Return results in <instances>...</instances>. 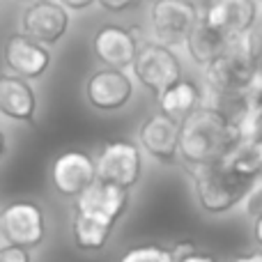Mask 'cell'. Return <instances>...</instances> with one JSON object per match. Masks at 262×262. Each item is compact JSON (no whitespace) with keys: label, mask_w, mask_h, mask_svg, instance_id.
<instances>
[{"label":"cell","mask_w":262,"mask_h":262,"mask_svg":"<svg viewBox=\"0 0 262 262\" xmlns=\"http://www.w3.org/2000/svg\"><path fill=\"white\" fill-rule=\"evenodd\" d=\"M198 9L191 0H154L152 3V30L159 44L180 46L184 44L189 30L198 21Z\"/></svg>","instance_id":"obj_7"},{"label":"cell","mask_w":262,"mask_h":262,"mask_svg":"<svg viewBox=\"0 0 262 262\" xmlns=\"http://www.w3.org/2000/svg\"><path fill=\"white\" fill-rule=\"evenodd\" d=\"M113 226L115 223L99 219L95 214L88 212H74L72 216V237L74 244L81 251H101L106 249L111 235H113Z\"/></svg>","instance_id":"obj_18"},{"label":"cell","mask_w":262,"mask_h":262,"mask_svg":"<svg viewBox=\"0 0 262 262\" xmlns=\"http://www.w3.org/2000/svg\"><path fill=\"white\" fill-rule=\"evenodd\" d=\"M97 3H99L104 9H108V12H124V9L138 5L140 0H97Z\"/></svg>","instance_id":"obj_24"},{"label":"cell","mask_w":262,"mask_h":262,"mask_svg":"<svg viewBox=\"0 0 262 262\" xmlns=\"http://www.w3.org/2000/svg\"><path fill=\"white\" fill-rule=\"evenodd\" d=\"M131 67L136 78L154 95H161L168 85L182 78V64L177 55L159 41H147L136 49Z\"/></svg>","instance_id":"obj_6"},{"label":"cell","mask_w":262,"mask_h":262,"mask_svg":"<svg viewBox=\"0 0 262 262\" xmlns=\"http://www.w3.org/2000/svg\"><path fill=\"white\" fill-rule=\"evenodd\" d=\"M159 97V108L166 118L175 120L177 124L184 118H189L200 104H203V92L193 81L180 78L172 85H168Z\"/></svg>","instance_id":"obj_17"},{"label":"cell","mask_w":262,"mask_h":262,"mask_svg":"<svg viewBox=\"0 0 262 262\" xmlns=\"http://www.w3.org/2000/svg\"><path fill=\"white\" fill-rule=\"evenodd\" d=\"M228 41H230L228 37H223L221 32H216L212 26H207L198 14V21L193 23V28H191L189 35H186L184 46L189 49V55L193 58L195 64L207 67V64L226 49Z\"/></svg>","instance_id":"obj_19"},{"label":"cell","mask_w":262,"mask_h":262,"mask_svg":"<svg viewBox=\"0 0 262 262\" xmlns=\"http://www.w3.org/2000/svg\"><path fill=\"white\" fill-rule=\"evenodd\" d=\"M253 239H255V244H262V216L258 219H253Z\"/></svg>","instance_id":"obj_29"},{"label":"cell","mask_w":262,"mask_h":262,"mask_svg":"<svg viewBox=\"0 0 262 262\" xmlns=\"http://www.w3.org/2000/svg\"><path fill=\"white\" fill-rule=\"evenodd\" d=\"M97 180L95 159L81 149H69L55 157L51 166V182L53 189L62 198H78L92 182Z\"/></svg>","instance_id":"obj_9"},{"label":"cell","mask_w":262,"mask_h":262,"mask_svg":"<svg viewBox=\"0 0 262 262\" xmlns=\"http://www.w3.org/2000/svg\"><path fill=\"white\" fill-rule=\"evenodd\" d=\"M239 207L251 221L262 216V180H255L253 184H251V189L246 191L244 198L239 200Z\"/></svg>","instance_id":"obj_22"},{"label":"cell","mask_w":262,"mask_h":262,"mask_svg":"<svg viewBox=\"0 0 262 262\" xmlns=\"http://www.w3.org/2000/svg\"><path fill=\"white\" fill-rule=\"evenodd\" d=\"M239 140V131L230 115L212 104H200L189 118L180 122L177 157L184 159V163L191 168L205 166L221 161Z\"/></svg>","instance_id":"obj_1"},{"label":"cell","mask_w":262,"mask_h":262,"mask_svg":"<svg viewBox=\"0 0 262 262\" xmlns=\"http://www.w3.org/2000/svg\"><path fill=\"white\" fill-rule=\"evenodd\" d=\"M255 14H258L255 0H207L200 18L223 37L232 39L253 28Z\"/></svg>","instance_id":"obj_10"},{"label":"cell","mask_w":262,"mask_h":262,"mask_svg":"<svg viewBox=\"0 0 262 262\" xmlns=\"http://www.w3.org/2000/svg\"><path fill=\"white\" fill-rule=\"evenodd\" d=\"M46 216L44 209L32 200H16L0 212V237L5 244L35 249L44 242Z\"/></svg>","instance_id":"obj_5"},{"label":"cell","mask_w":262,"mask_h":262,"mask_svg":"<svg viewBox=\"0 0 262 262\" xmlns=\"http://www.w3.org/2000/svg\"><path fill=\"white\" fill-rule=\"evenodd\" d=\"M85 97L92 108L101 113H113V111L124 108L134 97V81L124 74V69H99L88 78Z\"/></svg>","instance_id":"obj_8"},{"label":"cell","mask_w":262,"mask_h":262,"mask_svg":"<svg viewBox=\"0 0 262 262\" xmlns=\"http://www.w3.org/2000/svg\"><path fill=\"white\" fill-rule=\"evenodd\" d=\"M177 136L180 124L175 120L166 118L163 113H154L145 118V122L138 129V145L152 159L161 163L177 161Z\"/></svg>","instance_id":"obj_13"},{"label":"cell","mask_w":262,"mask_h":262,"mask_svg":"<svg viewBox=\"0 0 262 262\" xmlns=\"http://www.w3.org/2000/svg\"><path fill=\"white\" fill-rule=\"evenodd\" d=\"M221 161L239 175L258 180L262 172V140H239Z\"/></svg>","instance_id":"obj_20"},{"label":"cell","mask_w":262,"mask_h":262,"mask_svg":"<svg viewBox=\"0 0 262 262\" xmlns=\"http://www.w3.org/2000/svg\"><path fill=\"white\" fill-rule=\"evenodd\" d=\"M0 262H32V255L23 246L5 244L0 246Z\"/></svg>","instance_id":"obj_23"},{"label":"cell","mask_w":262,"mask_h":262,"mask_svg":"<svg viewBox=\"0 0 262 262\" xmlns=\"http://www.w3.org/2000/svg\"><path fill=\"white\" fill-rule=\"evenodd\" d=\"M97 180L134 189L143 175V154L134 140H108L95 159Z\"/></svg>","instance_id":"obj_4"},{"label":"cell","mask_w":262,"mask_h":262,"mask_svg":"<svg viewBox=\"0 0 262 262\" xmlns=\"http://www.w3.org/2000/svg\"><path fill=\"white\" fill-rule=\"evenodd\" d=\"M69 16L60 3L39 0L23 14V35L39 44H55L67 32Z\"/></svg>","instance_id":"obj_12"},{"label":"cell","mask_w":262,"mask_h":262,"mask_svg":"<svg viewBox=\"0 0 262 262\" xmlns=\"http://www.w3.org/2000/svg\"><path fill=\"white\" fill-rule=\"evenodd\" d=\"M205 69H207V85L216 99L244 97L260 81L258 37L251 30L232 37L226 49Z\"/></svg>","instance_id":"obj_2"},{"label":"cell","mask_w":262,"mask_h":262,"mask_svg":"<svg viewBox=\"0 0 262 262\" xmlns=\"http://www.w3.org/2000/svg\"><path fill=\"white\" fill-rule=\"evenodd\" d=\"M5 149H7V140H5V134H3V131H0V159H3Z\"/></svg>","instance_id":"obj_30"},{"label":"cell","mask_w":262,"mask_h":262,"mask_svg":"<svg viewBox=\"0 0 262 262\" xmlns=\"http://www.w3.org/2000/svg\"><path fill=\"white\" fill-rule=\"evenodd\" d=\"M5 62L16 76L21 78H39L49 69L51 53L44 44L21 35H12L5 44Z\"/></svg>","instance_id":"obj_14"},{"label":"cell","mask_w":262,"mask_h":262,"mask_svg":"<svg viewBox=\"0 0 262 262\" xmlns=\"http://www.w3.org/2000/svg\"><path fill=\"white\" fill-rule=\"evenodd\" d=\"M136 49H138V44H136L134 32L122 26H104L95 35V53L106 67H131Z\"/></svg>","instance_id":"obj_16"},{"label":"cell","mask_w":262,"mask_h":262,"mask_svg":"<svg viewBox=\"0 0 262 262\" xmlns=\"http://www.w3.org/2000/svg\"><path fill=\"white\" fill-rule=\"evenodd\" d=\"M193 251H195V242H180V244L170 246L172 260H177V258H184V255L193 253Z\"/></svg>","instance_id":"obj_25"},{"label":"cell","mask_w":262,"mask_h":262,"mask_svg":"<svg viewBox=\"0 0 262 262\" xmlns=\"http://www.w3.org/2000/svg\"><path fill=\"white\" fill-rule=\"evenodd\" d=\"M191 177H193L195 200H198L200 209L209 216H221V214L235 209L239 200L244 198V193L251 189V184L255 182L251 177L235 172L223 161L195 166Z\"/></svg>","instance_id":"obj_3"},{"label":"cell","mask_w":262,"mask_h":262,"mask_svg":"<svg viewBox=\"0 0 262 262\" xmlns=\"http://www.w3.org/2000/svg\"><path fill=\"white\" fill-rule=\"evenodd\" d=\"M0 113L14 122H35L37 97L28 78L0 74Z\"/></svg>","instance_id":"obj_15"},{"label":"cell","mask_w":262,"mask_h":262,"mask_svg":"<svg viewBox=\"0 0 262 262\" xmlns=\"http://www.w3.org/2000/svg\"><path fill=\"white\" fill-rule=\"evenodd\" d=\"M120 262H175L168 246L161 244H138L124 251Z\"/></svg>","instance_id":"obj_21"},{"label":"cell","mask_w":262,"mask_h":262,"mask_svg":"<svg viewBox=\"0 0 262 262\" xmlns=\"http://www.w3.org/2000/svg\"><path fill=\"white\" fill-rule=\"evenodd\" d=\"M92 3H97V0H60V5L69 7V9H85V7H90Z\"/></svg>","instance_id":"obj_27"},{"label":"cell","mask_w":262,"mask_h":262,"mask_svg":"<svg viewBox=\"0 0 262 262\" xmlns=\"http://www.w3.org/2000/svg\"><path fill=\"white\" fill-rule=\"evenodd\" d=\"M74 200H76L78 212H88L99 219H106V221H111V223H118L120 219H122V214L127 212L131 193H129V189H122V186H118V184L95 180Z\"/></svg>","instance_id":"obj_11"},{"label":"cell","mask_w":262,"mask_h":262,"mask_svg":"<svg viewBox=\"0 0 262 262\" xmlns=\"http://www.w3.org/2000/svg\"><path fill=\"white\" fill-rule=\"evenodd\" d=\"M175 262H216V258H214V255H209V253H200V251L195 249L193 253L184 255V258H177Z\"/></svg>","instance_id":"obj_26"},{"label":"cell","mask_w":262,"mask_h":262,"mask_svg":"<svg viewBox=\"0 0 262 262\" xmlns=\"http://www.w3.org/2000/svg\"><path fill=\"white\" fill-rule=\"evenodd\" d=\"M232 262H262V253L260 251H251V253H242L237 255Z\"/></svg>","instance_id":"obj_28"}]
</instances>
